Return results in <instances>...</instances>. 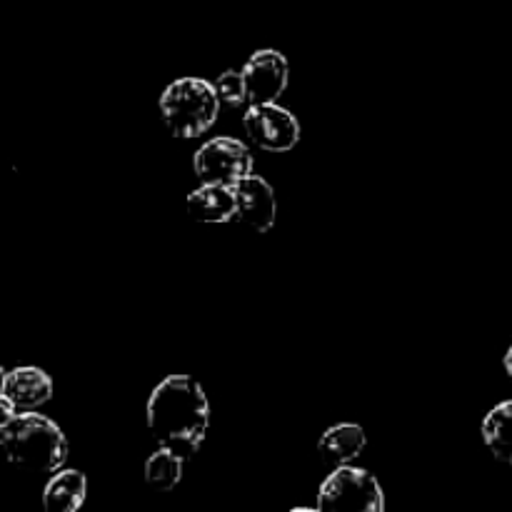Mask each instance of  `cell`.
Wrapping results in <instances>:
<instances>
[{"mask_svg":"<svg viewBox=\"0 0 512 512\" xmlns=\"http://www.w3.org/2000/svg\"><path fill=\"white\" fill-rule=\"evenodd\" d=\"M148 428L160 448L195 458L210 428V403L193 375H168L148 400Z\"/></svg>","mask_w":512,"mask_h":512,"instance_id":"cell-1","label":"cell"},{"mask_svg":"<svg viewBox=\"0 0 512 512\" xmlns=\"http://www.w3.org/2000/svg\"><path fill=\"white\" fill-rule=\"evenodd\" d=\"M0 443L10 463L35 473H53L68 460V440L63 430L35 410H23L0 423Z\"/></svg>","mask_w":512,"mask_h":512,"instance_id":"cell-2","label":"cell"},{"mask_svg":"<svg viewBox=\"0 0 512 512\" xmlns=\"http://www.w3.org/2000/svg\"><path fill=\"white\" fill-rule=\"evenodd\" d=\"M215 83L200 78H180L160 95V118L175 138H198L208 133L220 110Z\"/></svg>","mask_w":512,"mask_h":512,"instance_id":"cell-3","label":"cell"},{"mask_svg":"<svg viewBox=\"0 0 512 512\" xmlns=\"http://www.w3.org/2000/svg\"><path fill=\"white\" fill-rule=\"evenodd\" d=\"M318 508L328 512H383L385 493L368 470L340 465L320 485Z\"/></svg>","mask_w":512,"mask_h":512,"instance_id":"cell-4","label":"cell"},{"mask_svg":"<svg viewBox=\"0 0 512 512\" xmlns=\"http://www.w3.org/2000/svg\"><path fill=\"white\" fill-rule=\"evenodd\" d=\"M195 175L200 183H215V185H230L240 183L253 173V155H250L248 145L240 143L238 138H213L193 158Z\"/></svg>","mask_w":512,"mask_h":512,"instance_id":"cell-5","label":"cell"},{"mask_svg":"<svg viewBox=\"0 0 512 512\" xmlns=\"http://www.w3.org/2000/svg\"><path fill=\"white\" fill-rule=\"evenodd\" d=\"M243 128L248 138L268 153H288L300 140V123L288 108L278 103L248 105Z\"/></svg>","mask_w":512,"mask_h":512,"instance_id":"cell-6","label":"cell"},{"mask_svg":"<svg viewBox=\"0 0 512 512\" xmlns=\"http://www.w3.org/2000/svg\"><path fill=\"white\" fill-rule=\"evenodd\" d=\"M243 78L248 85V105L278 103L290 80L288 58L273 48L258 50L245 63Z\"/></svg>","mask_w":512,"mask_h":512,"instance_id":"cell-7","label":"cell"},{"mask_svg":"<svg viewBox=\"0 0 512 512\" xmlns=\"http://www.w3.org/2000/svg\"><path fill=\"white\" fill-rule=\"evenodd\" d=\"M233 190L235 203H238V208H235V220L248 225V228H253L255 233H268L275 223V213H278L275 193L273 188H270L268 180L250 173L248 178L235 183Z\"/></svg>","mask_w":512,"mask_h":512,"instance_id":"cell-8","label":"cell"},{"mask_svg":"<svg viewBox=\"0 0 512 512\" xmlns=\"http://www.w3.org/2000/svg\"><path fill=\"white\" fill-rule=\"evenodd\" d=\"M0 398L10 400L18 408V413L38 410L53 398V380L40 368L8 370L3 375V383H0Z\"/></svg>","mask_w":512,"mask_h":512,"instance_id":"cell-9","label":"cell"},{"mask_svg":"<svg viewBox=\"0 0 512 512\" xmlns=\"http://www.w3.org/2000/svg\"><path fill=\"white\" fill-rule=\"evenodd\" d=\"M235 190L230 185L200 183L188 195V215L198 223H228L235 220Z\"/></svg>","mask_w":512,"mask_h":512,"instance_id":"cell-10","label":"cell"},{"mask_svg":"<svg viewBox=\"0 0 512 512\" xmlns=\"http://www.w3.org/2000/svg\"><path fill=\"white\" fill-rule=\"evenodd\" d=\"M365 445H368V438H365V430L360 428V425L340 423L320 435L318 453L325 465L340 468V465L353 463V460L363 453Z\"/></svg>","mask_w":512,"mask_h":512,"instance_id":"cell-11","label":"cell"},{"mask_svg":"<svg viewBox=\"0 0 512 512\" xmlns=\"http://www.w3.org/2000/svg\"><path fill=\"white\" fill-rule=\"evenodd\" d=\"M88 495V480L80 470H63L53 475L43 490V505L50 512H75L83 508Z\"/></svg>","mask_w":512,"mask_h":512,"instance_id":"cell-12","label":"cell"},{"mask_svg":"<svg viewBox=\"0 0 512 512\" xmlns=\"http://www.w3.org/2000/svg\"><path fill=\"white\" fill-rule=\"evenodd\" d=\"M483 440L500 463L512 465V400L495 405L483 420Z\"/></svg>","mask_w":512,"mask_h":512,"instance_id":"cell-13","label":"cell"},{"mask_svg":"<svg viewBox=\"0 0 512 512\" xmlns=\"http://www.w3.org/2000/svg\"><path fill=\"white\" fill-rule=\"evenodd\" d=\"M185 458L170 448H158L145 463V483L155 490H173L183 480Z\"/></svg>","mask_w":512,"mask_h":512,"instance_id":"cell-14","label":"cell"},{"mask_svg":"<svg viewBox=\"0 0 512 512\" xmlns=\"http://www.w3.org/2000/svg\"><path fill=\"white\" fill-rule=\"evenodd\" d=\"M215 88L223 103L240 108V105H248V85H245L243 70H225L218 80H215Z\"/></svg>","mask_w":512,"mask_h":512,"instance_id":"cell-15","label":"cell"},{"mask_svg":"<svg viewBox=\"0 0 512 512\" xmlns=\"http://www.w3.org/2000/svg\"><path fill=\"white\" fill-rule=\"evenodd\" d=\"M503 365H505V373H508V378L512 380V345H510V350H508V353H505V360H503Z\"/></svg>","mask_w":512,"mask_h":512,"instance_id":"cell-16","label":"cell"}]
</instances>
